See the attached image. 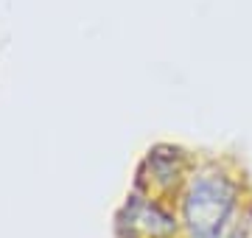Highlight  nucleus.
<instances>
[{
  "label": "nucleus",
  "mask_w": 252,
  "mask_h": 238,
  "mask_svg": "<svg viewBox=\"0 0 252 238\" xmlns=\"http://www.w3.org/2000/svg\"><path fill=\"white\" fill-rule=\"evenodd\" d=\"M182 238H252V177L230 157H199L177 199Z\"/></svg>",
  "instance_id": "f257e3e1"
},
{
  "label": "nucleus",
  "mask_w": 252,
  "mask_h": 238,
  "mask_svg": "<svg viewBox=\"0 0 252 238\" xmlns=\"http://www.w3.org/2000/svg\"><path fill=\"white\" fill-rule=\"evenodd\" d=\"M199 154L180 143H154L143 151L132 177V188L154 199L174 202L180 199L190 171L196 168Z\"/></svg>",
  "instance_id": "f03ea898"
},
{
  "label": "nucleus",
  "mask_w": 252,
  "mask_h": 238,
  "mask_svg": "<svg viewBox=\"0 0 252 238\" xmlns=\"http://www.w3.org/2000/svg\"><path fill=\"white\" fill-rule=\"evenodd\" d=\"M115 238H182V224L177 205L154 199L129 188L124 202L112 213Z\"/></svg>",
  "instance_id": "7ed1b4c3"
}]
</instances>
